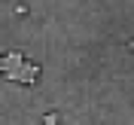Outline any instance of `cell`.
I'll use <instances>...</instances> for the list:
<instances>
[{"mask_svg": "<svg viewBox=\"0 0 134 125\" xmlns=\"http://www.w3.org/2000/svg\"><path fill=\"white\" fill-rule=\"evenodd\" d=\"M40 64H34V61H25V64L18 67V70H12V73H3L9 79V83H21V85H34L37 79H40Z\"/></svg>", "mask_w": 134, "mask_h": 125, "instance_id": "1", "label": "cell"}, {"mask_svg": "<svg viewBox=\"0 0 134 125\" xmlns=\"http://www.w3.org/2000/svg\"><path fill=\"white\" fill-rule=\"evenodd\" d=\"M25 52H6L3 55V73H12V70H18V67L25 64Z\"/></svg>", "mask_w": 134, "mask_h": 125, "instance_id": "2", "label": "cell"}, {"mask_svg": "<svg viewBox=\"0 0 134 125\" xmlns=\"http://www.w3.org/2000/svg\"><path fill=\"white\" fill-rule=\"evenodd\" d=\"M43 125H58V113H46L43 116Z\"/></svg>", "mask_w": 134, "mask_h": 125, "instance_id": "3", "label": "cell"}, {"mask_svg": "<svg viewBox=\"0 0 134 125\" xmlns=\"http://www.w3.org/2000/svg\"><path fill=\"white\" fill-rule=\"evenodd\" d=\"M0 73H3V55H0Z\"/></svg>", "mask_w": 134, "mask_h": 125, "instance_id": "4", "label": "cell"}]
</instances>
